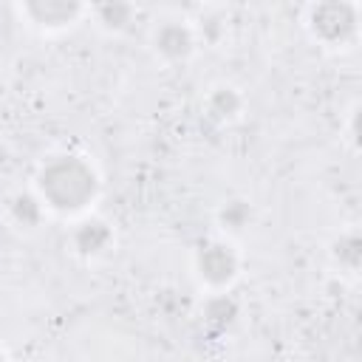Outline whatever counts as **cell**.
Listing matches in <instances>:
<instances>
[{
    "label": "cell",
    "mask_w": 362,
    "mask_h": 362,
    "mask_svg": "<svg viewBox=\"0 0 362 362\" xmlns=\"http://www.w3.org/2000/svg\"><path fill=\"white\" fill-rule=\"evenodd\" d=\"M96 195L93 170L76 156H59L40 175V198L59 212H82Z\"/></svg>",
    "instance_id": "cell-1"
},
{
    "label": "cell",
    "mask_w": 362,
    "mask_h": 362,
    "mask_svg": "<svg viewBox=\"0 0 362 362\" xmlns=\"http://www.w3.org/2000/svg\"><path fill=\"white\" fill-rule=\"evenodd\" d=\"M308 28L325 48H348L356 40V8L354 6H314Z\"/></svg>",
    "instance_id": "cell-2"
},
{
    "label": "cell",
    "mask_w": 362,
    "mask_h": 362,
    "mask_svg": "<svg viewBox=\"0 0 362 362\" xmlns=\"http://www.w3.org/2000/svg\"><path fill=\"white\" fill-rule=\"evenodd\" d=\"M238 255L229 243L215 240L201 246L198 257H195V274L204 286H209L212 291H223L235 277H238Z\"/></svg>",
    "instance_id": "cell-3"
},
{
    "label": "cell",
    "mask_w": 362,
    "mask_h": 362,
    "mask_svg": "<svg viewBox=\"0 0 362 362\" xmlns=\"http://www.w3.org/2000/svg\"><path fill=\"white\" fill-rule=\"evenodd\" d=\"M153 48L167 62H184L195 51V31L178 20L161 23L153 31Z\"/></svg>",
    "instance_id": "cell-4"
},
{
    "label": "cell",
    "mask_w": 362,
    "mask_h": 362,
    "mask_svg": "<svg viewBox=\"0 0 362 362\" xmlns=\"http://www.w3.org/2000/svg\"><path fill=\"white\" fill-rule=\"evenodd\" d=\"M20 11L31 20L28 25L42 28V31H57V28L74 25V20L79 14H85V6H74V3H28V6H20Z\"/></svg>",
    "instance_id": "cell-5"
},
{
    "label": "cell",
    "mask_w": 362,
    "mask_h": 362,
    "mask_svg": "<svg viewBox=\"0 0 362 362\" xmlns=\"http://www.w3.org/2000/svg\"><path fill=\"white\" fill-rule=\"evenodd\" d=\"M110 243H113V232H110V226H107L105 221L88 218V221H82V223L74 229V249H76L82 257L105 255Z\"/></svg>",
    "instance_id": "cell-6"
},
{
    "label": "cell",
    "mask_w": 362,
    "mask_h": 362,
    "mask_svg": "<svg viewBox=\"0 0 362 362\" xmlns=\"http://www.w3.org/2000/svg\"><path fill=\"white\" fill-rule=\"evenodd\" d=\"M206 110H209V116L218 119V122H232V119H238L240 110H243V96H240L235 88H229V85H218V88H212L209 96H206Z\"/></svg>",
    "instance_id": "cell-7"
},
{
    "label": "cell",
    "mask_w": 362,
    "mask_h": 362,
    "mask_svg": "<svg viewBox=\"0 0 362 362\" xmlns=\"http://www.w3.org/2000/svg\"><path fill=\"white\" fill-rule=\"evenodd\" d=\"M249 218H252L249 201H223V206L218 212L221 229H226V232H240L243 226H249Z\"/></svg>",
    "instance_id": "cell-8"
},
{
    "label": "cell",
    "mask_w": 362,
    "mask_h": 362,
    "mask_svg": "<svg viewBox=\"0 0 362 362\" xmlns=\"http://www.w3.org/2000/svg\"><path fill=\"white\" fill-rule=\"evenodd\" d=\"M0 362H8V359H6V351H3V348H0Z\"/></svg>",
    "instance_id": "cell-9"
}]
</instances>
